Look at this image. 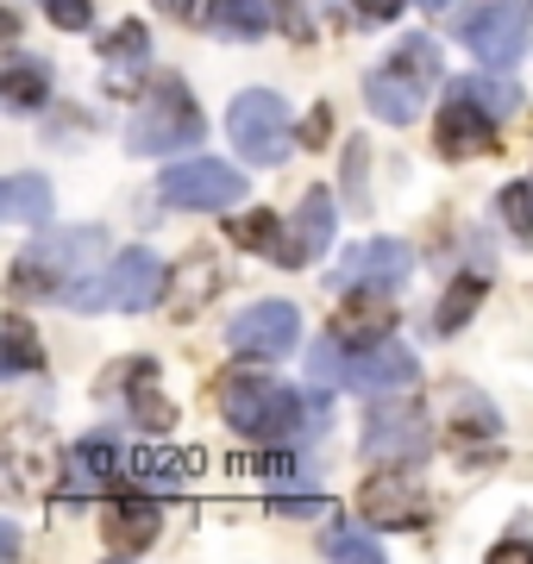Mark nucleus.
<instances>
[{"mask_svg": "<svg viewBox=\"0 0 533 564\" xmlns=\"http://www.w3.org/2000/svg\"><path fill=\"white\" fill-rule=\"evenodd\" d=\"M458 39H465V51L483 69H514L527 57V13H514V7H471L458 20Z\"/></svg>", "mask_w": 533, "mask_h": 564, "instance_id": "0eeeda50", "label": "nucleus"}, {"mask_svg": "<svg viewBox=\"0 0 533 564\" xmlns=\"http://www.w3.org/2000/svg\"><path fill=\"white\" fill-rule=\"evenodd\" d=\"M107 251V226H51L20 251L13 289L20 295H63L76 276H88Z\"/></svg>", "mask_w": 533, "mask_h": 564, "instance_id": "7ed1b4c3", "label": "nucleus"}, {"mask_svg": "<svg viewBox=\"0 0 533 564\" xmlns=\"http://www.w3.org/2000/svg\"><path fill=\"white\" fill-rule=\"evenodd\" d=\"M421 7H427V13H446V7H452V0H421Z\"/></svg>", "mask_w": 533, "mask_h": 564, "instance_id": "58836bf2", "label": "nucleus"}, {"mask_svg": "<svg viewBox=\"0 0 533 564\" xmlns=\"http://www.w3.org/2000/svg\"><path fill=\"white\" fill-rule=\"evenodd\" d=\"M490 564H533V545L527 540H502V545H490Z\"/></svg>", "mask_w": 533, "mask_h": 564, "instance_id": "473e14b6", "label": "nucleus"}, {"mask_svg": "<svg viewBox=\"0 0 533 564\" xmlns=\"http://www.w3.org/2000/svg\"><path fill=\"white\" fill-rule=\"evenodd\" d=\"M276 395H283V383L264 377V370H226L220 377V408L246 440H258V426H264V414L276 408Z\"/></svg>", "mask_w": 533, "mask_h": 564, "instance_id": "f8f14e48", "label": "nucleus"}, {"mask_svg": "<svg viewBox=\"0 0 533 564\" xmlns=\"http://www.w3.org/2000/svg\"><path fill=\"white\" fill-rule=\"evenodd\" d=\"M151 7H164L170 20H195V7H202V0H151Z\"/></svg>", "mask_w": 533, "mask_h": 564, "instance_id": "4c0bfd02", "label": "nucleus"}, {"mask_svg": "<svg viewBox=\"0 0 533 564\" xmlns=\"http://www.w3.org/2000/svg\"><path fill=\"white\" fill-rule=\"evenodd\" d=\"M308 364L314 377H327V383L351 389V395H402L421 377V358L402 339H377V345H351L346 351V339L327 333V339H314Z\"/></svg>", "mask_w": 533, "mask_h": 564, "instance_id": "f257e3e1", "label": "nucleus"}, {"mask_svg": "<svg viewBox=\"0 0 533 564\" xmlns=\"http://www.w3.org/2000/svg\"><path fill=\"white\" fill-rule=\"evenodd\" d=\"M7 101L13 107H44L51 101V69H39V63H13V69H7Z\"/></svg>", "mask_w": 533, "mask_h": 564, "instance_id": "bb28decb", "label": "nucleus"}, {"mask_svg": "<svg viewBox=\"0 0 533 564\" xmlns=\"http://www.w3.org/2000/svg\"><path fill=\"white\" fill-rule=\"evenodd\" d=\"M421 95H427V88H421V82H409L395 63H383V69H370V76H365L370 113H377V120H390V126H409L414 113H421Z\"/></svg>", "mask_w": 533, "mask_h": 564, "instance_id": "2eb2a0df", "label": "nucleus"}, {"mask_svg": "<svg viewBox=\"0 0 533 564\" xmlns=\"http://www.w3.org/2000/svg\"><path fill=\"white\" fill-rule=\"evenodd\" d=\"M44 13H51V25H63V32H83L88 20H95V0H39Z\"/></svg>", "mask_w": 533, "mask_h": 564, "instance_id": "2f4dec72", "label": "nucleus"}, {"mask_svg": "<svg viewBox=\"0 0 533 564\" xmlns=\"http://www.w3.org/2000/svg\"><path fill=\"white\" fill-rule=\"evenodd\" d=\"M151 377H157L151 364H120V370L107 377V389H126V395H132V414H139V426H151V433H170V426H176V408L157 395V383H151Z\"/></svg>", "mask_w": 533, "mask_h": 564, "instance_id": "f3484780", "label": "nucleus"}, {"mask_svg": "<svg viewBox=\"0 0 533 564\" xmlns=\"http://www.w3.org/2000/svg\"><path fill=\"white\" fill-rule=\"evenodd\" d=\"M390 295H377V289H351V302L339 307V321H333V333L346 345H377L390 339Z\"/></svg>", "mask_w": 533, "mask_h": 564, "instance_id": "dca6fc26", "label": "nucleus"}, {"mask_svg": "<svg viewBox=\"0 0 533 564\" xmlns=\"http://www.w3.org/2000/svg\"><path fill=\"white\" fill-rule=\"evenodd\" d=\"M452 95H465V101H477L483 113H496V120H509V113H521V88H514L509 76H458V82H452Z\"/></svg>", "mask_w": 533, "mask_h": 564, "instance_id": "5701e85b", "label": "nucleus"}, {"mask_svg": "<svg viewBox=\"0 0 533 564\" xmlns=\"http://www.w3.org/2000/svg\"><path fill=\"white\" fill-rule=\"evenodd\" d=\"M101 527H107V545L113 552H144V545L157 540V502L144 496V489H120L113 502L101 508Z\"/></svg>", "mask_w": 533, "mask_h": 564, "instance_id": "ddd939ff", "label": "nucleus"}, {"mask_svg": "<svg viewBox=\"0 0 533 564\" xmlns=\"http://www.w3.org/2000/svg\"><path fill=\"white\" fill-rule=\"evenodd\" d=\"M496 214L509 220V239L514 245H533V188H527V182H509V188H502V202H496Z\"/></svg>", "mask_w": 533, "mask_h": 564, "instance_id": "c85d7f7f", "label": "nucleus"}, {"mask_svg": "<svg viewBox=\"0 0 533 564\" xmlns=\"http://www.w3.org/2000/svg\"><path fill=\"white\" fill-rule=\"evenodd\" d=\"M0 214H7L13 226H51V182L44 176H7Z\"/></svg>", "mask_w": 533, "mask_h": 564, "instance_id": "aec40b11", "label": "nucleus"}, {"mask_svg": "<svg viewBox=\"0 0 533 564\" xmlns=\"http://www.w3.org/2000/svg\"><path fill=\"white\" fill-rule=\"evenodd\" d=\"M202 132H207V120H202V107H195V95H188L176 76H151L139 113L126 126V144H132L139 158H170V151L202 144Z\"/></svg>", "mask_w": 533, "mask_h": 564, "instance_id": "20e7f679", "label": "nucleus"}, {"mask_svg": "<svg viewBox=\"0 0 533 564\" xmlns=\"http://www.w3.org/2000/svg\"><path fill=\"white\" fill-rule=\"evenodd\" d=\"M390 63H395L409 82H421V88H433V82L446 76V69H439V51H433L427 39H402V51H395Z\"/></svg>", "mask_w": 533, "mask_h": 564, "instance_id": "c756f323", "label": "nucleus"}, {"mask_svg": "<svg viewBox=\"0 0 533 564\" xmlns=\"http://www.w3.org/2000/svg\"><path fill=\"white\" fill-rule=\"evenodd\" d=\"M101 63L113 69V82H132V69H151V32L144 25H120V32H107L101 39Z\"/></svg>", "mask_w": 533, "mask_h": 564, "instance_id": "412c9836", "label": "nucleus"}, {"mask_svg": "<svg viewBox=\"0 0 533 564\" xmlns=\"http://www.w3.org/2000/svg\"><path fill=\"white\" fill-rule=\"evenodd\" d=\"M226 132L239 144V158L258 163V170L283 163L289 144H295V120H289L283 95H270V88H246V95L232 101V113H226Z\"/></svg>", "mask_w": 533, "mask_h": 564, "instance_id": "39448f33", "label": "nucleus"}, {"mask_svg": "<svg viewBox=\"0 0 533 564\" xmlns=\"http://www.w3.org/2000/svg\"><path fill=\"white\" fill-rule=\"evenodd\" d=\"M157 195L164 207H188V214H220V207H239L246 202V176L220 158H188L176 170L157 176Z\"/></svg>", "mask_w": 533, "mask_h": 564, "instance_id": "423d86ee", "label": "nucleus"}, {"mask_svg": "<svg viewBox=\"0 0 533 564\" xmlns=\"http://www.w3.org/2000/svg\"><path fill=\"white\" fill-rule=\"evenodd\" d=\"M433 144H439V158H452V163L490 158V151H496V113H483V107L465 101V95H452L446 113H439V132H433Z\"/></svg>", "mask_w": 533, "mask_h": 564, "instance_id": "9b49d317", "label": "nucleus"}, {"mask_svg": "<svg viewBox=\"0 0 533 564\" xmlns=\"http://www.w3.org/2000/svg\"><path fill=\"white\" fill-rule=\"evenodd\" d=\"M276 514H327V502H320V496H283Z\"/></svg>", "mask_w": 533, "mask_h": 564, "instance_id": "72a5a7b5", "label": "nucleus"}, {"mask_svg": "<svg viewBox=\"0 0 533 564\" xmlns=\"http://www.w3.org/2000/svg\"><path fill=\"white\" fill-rule=\"evenodd\" d=\"M207 32L232 44H251L270 32V0H207Z\"/></svg>", "mask_w": 533, "mask_h": 564, "instance_id": "6ab92c4d", "label": "nucleus"}, {"mask_svg": "<svg viewBox=\"0 0 533 564\" xmlns=\"http://www.w3.org/2000/svg\"><path fill=\"white\" fill-rule=\"evenodd\" d=\"M358 514H365L370 527H421V496H414L402 477H370L365 489H358Z\"/></svg>", "mask_w": 533, "mask_h": 564, "instance_id": "4468645a", "label": "nucleus"}, {"mask_svg": "<svg viewBox=\"0 0 533 564\" xmlns=\"http://www.w3.org/2000/svg\"><path fill=\"white\" fill-rule=\"evenodd\" d=\"M164 289H170L164 258H157L151 245H132V251H120V258L107 263V270H88V276H76V282H69V289L57 295V302L83 307V314H95V307L144 314L151 302H164Z\"/></svg>", "mask_w": 533, "mask_h": 564, "instance_id": "f03ea898", "label": "nucleus"}, {"mask_svg": "<svg viewBox=\"0 0 533 564\" xmlns=\"http://www.w3.org/2000/svg\"><path fill=\"white\" fill-rule=\"evenodd\" d=\"M327 558H346V564H383V545L370 540V533H346V527H333V533H327Z\"/></svg>", "mask_w": 533, "mask_h": 564, "instance_id": "7c9ffc66", "label": "nucleus"}, {"mask_svg": "<svg viewBox=\"0 0 533 564\" xmlns=\"http://www.w3.org/2000/svg\"><path fill=\"white\" fill-rule=\"evenodd\" d=\"M226 345L246 358H289L302 345V314L289 302H251L239 321L226 326Z\"/></svg>", "mask_w": 533, "mask_h": 564, "instance_id": "6e6552de", "label": "nucleus"}, {"mask_svg": "<svg viewBox=\"0 0 533 564\" xmlns=\"http://www.w3.org/2000/svg\"><path fill=\"white\" fill-rule=\"evenodd\" d=\"M414 270V251L402 239H365L351 245L346 258H339V289H377V295H395Z\"/></svg>", "mask_w": 533, "mask_h": 564, "instance_id": "1a4fd4ad", "label": "nucleus"}, {"mask_svg": "<svg viewBox=\"0 0 533 564\" xmlns=\"http://www.w3.org/2000/svg\"><path fill=\"white\" fill-rule=\"evenodd\" d=\"M333 245V195L327 188H308L302 207H295V245H289V263H308Z\"/></svg>", "mask_w": 533, "mask_h": 564, "instance_id": "a211bd4d", "label": "nucleus"}, {"mask_svg": "<svg viewBox=\"0 0 533 564\" xmlns=\"http://www.w3.org/2000/svg\"><path fill=\"white\" fill-rule=\"evenodd\" d=\"M188 470H195V458H183V452H139V458H132L139 489H176Z\"/></svg>", "mask_w": 533, "mask_h": 564, "instance_id": "a878e982", "label": "nucleus"}, {"mask_svg": "<svg viewBox=\"0 0 533 564\" xmlns=\"http://www.w3.org/2000/svg\"><path fill=\"white\" fill-rule=\"evenodd\" d=\"M358 13H370V20H395L402 13V0H351Z\"/></svg>", "mask_w": 533, "mask_h": 564, "instance_id": "c9c22d12", "label": "nucleus"}, {"mask_svg": "<svg viewBox=\"0 0 533 564\" xmlns=\"http://www.w3.org/2000/svg\"><path fill=\"white\" fill-rule=\"evenodd\" d=\"M44 364V351H39V339H32V326L20 321V314H7L0 321V377H32Z\"/></svg>", "mask_w": 533, "mask_h": 564, "instance_id": "4be33fe9", "label": "nucleus"}, {"mask_svg": "<svg viewBox=\"0 0 533 564\" xmlns=\"http://www.w3.org/2000/svg\"><path fill=\"white\" fill-rule=\"evenodd\" d=\"M365 458L370 464H421L427 458V421L414 408H377L365 426Z\"/></svg>", "mask_w": 533, "mask_h": 564, "instance_id": "9d476101", "label": "nucleus"}, {"mask_svg": "<svg viewBox=\"0 0 533 564\" xmlns=\"http://www.w3.org/2000/svg\"><path fill=\"white\" fill-rule=\"evenodd\" d=\"M477 302H483V276H458V289H446V302H439V333L452 339L477 314Z\"/></svg>", "mask_w": 533, "mask_h": 564, "instance_id": "cd10ccee", "label": "nucleus"}, {"mask_svg": "<svg viewBox=\"0 0 533 564\" xmlns=\"http://www.w3.org/2000/svg\"><path fill=\"white\" fill-rule=\"evenodd\" d=\"M107 470H113V445L107 440H83L69 452V496H88V489L107 484Z\"/></svg>", "mask_w": 533, "mask_h": 564, "instance_id": "b1692460", "label": "nucleus"}, {"mask_svg": "<svg viewBox=\"0 0 533 564\" xmlns=\"http://www.w3.org/2000/svg\"><path fill=\"white\" fill-rule=\"evenodd\" d=\"M327 120H333L327 107H314V113H308V132H302V139H308V144H327Z\"/></svg>", "mask_w": 533, "mask_h": 564, "instance_id": "e433bc0d", "label": "nucleus"}, {"mask_svg": "<svg viewBox=\"0 0 533 564\" xmlns=\"http://www.w3.org/2000/svg\"><path fill=\"white\" fill-rule=\"evenodd\" d=\"M289 7V39H308L314 25H308V0H283Z\"/></svg>", "mask_w": 533, "mask_h": 564, "instance_id": "f704fd0d", "label": "nucleus"}, {"mask_svg": "<svg viewBox=\"0 0 533 564\" xmlns=\"http://www.w3.org/2000/svg\"><path fill=\"white\" fill-rule=\"evenodd\" d=\"M226 232H232V245H246V251H270L276 263H289V239L276 232V214H264V207H251L246 220H232Z\"/></svg>", "mask_w": 533, "mask_h": 564, "instance_id": "393cba45", "label": "nucleus"}]
</instances>
